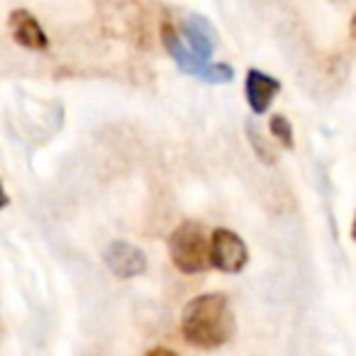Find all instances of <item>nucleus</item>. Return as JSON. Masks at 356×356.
I'll return each mask as SVG.
<instances>
[{"mask_svg": "<svg viewBox=\"0 0 356 356\" xmlns=\"http://www.w3.org/2000/svg\"><path fill=\"white\" fill-rule=\"evenodd\" d=\"M181 332L184 339L198 349H218L227 344L237 332V320L227 296L205 293L193 298L181 312Z\"/></svg>", "mask_w": 356, "mask_h": 356, "instance_id": "f257e3e1", "label": "nucleus"}, {"mask_svg": "<svg viewBox=\"0 0 356 356\" xmlns=\"http://www.w3.org/2000/svg\"><path fill=\"white\" fill-rule=\"evenodd\" d=\"M210 242L213 237L205 234V227L193 220L181 222L168 234V257L171 264L184 273H203L213 266L210 259Z\"/></svg>", "mask_w": 356, "mask_h": 356, "instance_id": "f03ea898", "label": "nucleus"}, {"mask_svg": "<svg viewBox=\"0 0 356 356\" xmlns=\"http://www.w3.org/2000/svg\"><path fill=\"white\" fill-rule=\"evenodd\" d=\"M210 242V259L213 266L222 273H239L249 261V249L244 239L232 229H215Z\"/></svg>", "mask_w": 356, "mask_h": 356, "instance_id": "7ed1b4c3", "label": "nucleus"}, {"mask_svg": "<svg viewBox=\"0 0 356 356\" xmlns=\"http://www.w3.org/2000/svg\"><path fill=\"white\" fill-rule=\"evenodd\" d=\"M161 44H163V49L173 56L176 66L184 71V74H191V76H198V79H203V74H205V69L210 66V61L203 59L200 54H195L193 47L184 40L181 30H176L171 22H163V25H161Z\"/></svg>", "mask_w": 356, "mask_h": 356, "instance_id": "20e7f679", "label": "nucleus"}, {"mask_svg": "<svg viewBox=\"0 0 356 356\" xmlns=\"http://www.w3.org/2000/svg\"><path fill=\"white\" fill-rule=\"evenodd\" d=\"M103 259H105V264H108V268L118 278H134L147 271V254L139 247H134V244L122 242V239L110 244V247L105 249Z\"/></svg>", "mask_w": 356, "mask_h": 356, "instance_id": "39448f33", "label": "nucleus"}, {"mask_svg": "<svg viewBox=\"0 0 356 356\" xmlns=\"http://www.w3.org/2000/svg\"><path fill=\"white\" fill-rule=\"evenodd\" d=\"M244 90H247V100L252 113L264 115L268 110V105H271V100L281 93V81L273 79V76H266L259 69H249Z\"/></svg>", "mask_w": 356, "mask_h": 356, "instance_id": "423d86ee", "label": "nucleus"}, {"mask_svg": "<svg viewBox=\"0 0 356 356\" xmlns=\"http://www.w3.org/2000/svg\"><path fill=\"white\" fill-rule=\"evenodd\" d=\"M8 25H10L13 40H15L17 44L27 47V49H37V51L49 47V37L44 35V30H42V25L35 20L32 13L13 10Z\"/></svg>", "mask_w": 356, "mask_h": 356, "instance_id": "0eeeda50", "label": "nucleus"}, {"mask_svg": "<svg viewBox=\"0 0 356 356\" xmlns=\"http://www.w3.org/2000/svg\"><path fill=\"white\" fill-rule=\"evenodd\" d=\"M181 35L193 47L195 54H200L203 59L210 61V56H213V51H215V44H218V35H215L213 25H210L205 17L186 15L184 22H181Z\"/></svg>", "mask_w": 356, "mask_h": 356, "instance_id": "6e6552de", "label": "nucleus"}, {"mask_svg": "<svg viewBox=\"0 0 356 356\" xmlns=\"http://www.w3.org/2000/svg\"><path fill=\"white\" fill-rule=\"evenodd\" d=\"M268 129H271L273 139H278L286 149H293V127L283 115H273L271 122H268Z\"/></svg>", "mask_w": 356, "mask_h": 356, "instance_id": "1a4fd4ad", "label": "nucleus"}, {"mask_svg": "<svg viewBox=\"0 0 356 356\" xmlns=\"http://www.w3.org/2000/svg\"><path fill=\"white\" fill-rule=\"evenodd\" d=\"M234 79V71L229 64H210L203 74L205 83H229Z\"/></svg>", "mask_w": 356, "mask_h": 356, "instance_id": "9d476101", "label": "nucleus"}, {"mask_svg": "<svg viewBox=\"0 0 356 356\" xmlns=\"http://www.w3.org/2000/svg\"><path fill=\"white\" fill-rule=\"evenodd\" d=\"M349 32H351V37L356 40V15L351 17V27H349Z\"/></svg>", "mask_w": 356, "mask_h": 356, "instance_id": "9b49d317", "label": "nucleus"}, {"mask_svg": "<svg viewBox=\"0 0 356 356\" xmlns=\"http://www.w3.org/2000/svg\"><path fill=\"white\" fill-rule=\"evenodd\" d=\"M351 239L356 242V215H354V225H351Z\"/></svg>", "mask_w": 356, "mask_h": 356, "instance_id": "f8f14e48", "label": "nucleus"}]
</instances>
